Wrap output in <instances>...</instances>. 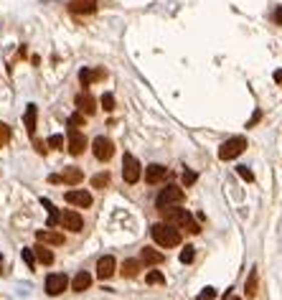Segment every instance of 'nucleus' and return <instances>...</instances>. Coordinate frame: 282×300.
Wrapping results in <instances>:
<instances>
[{
	"mask_svg": "<svg viewBox=\"0 0 282 300\" xmlns=\"http://www.w3.org/2000/svg\"><path fill=\"white\" fill-rule=\"evenodd\" d=\"M76 107H79V112H84V115H94L97 102H94V97L87 89H82V92L76 94Z\"/></svg>",
	"mask_w": 282,
	"mask_h": 300,
	"instance_id": "13",
	"label": "nucleus"
},
{
	"mask_svg": "<svg viewBox=\"0 0 282 300\" xmlns=\"http://www.w3.org/2000/svg\"><path fill=\"white\" fill-rule=\"evenodd\" d=\"M36 117H38L36 104H28V107H26V115H23V125H26V130H28L31 137H33V132H36Z\"/></svg>",
	"mask_w": 282,
	"mask_h": 300,
	"instance_id": "18",
	"label": "nucleus"
},
{
	"mask_svg": "<svg viewBox=\"0 0 282 300\" xmlns=\"http://www.w3.org/2000/svg\"><path fill=\"white\" fill-rule=\"evenodd\" d=\"M99 102H102V109H107V112L114 109V94H112V92H104Z\"/></svg>",
	"mask_w": 282,
	"mask_h": 300,
	"instance_id": "25",
	"label": "nucleus"
},
{
	"mask_svg": "<svg viewBox=\"0 0 282 300\" xmlns=\"http://www.w3.org/2000/svg\"><path fill=\"white\" fill-rule=\"evenodd\" d=\"M82 178H84V173L79 171V168H66L61 176H54V173H51V176H49V183H71V186H74V183H79Z\"/></svg>",
	"mask_w": 282,
	"mask_h": 300,
	"instance_id": "12",
	"label": "nucleus"
},
{
	"mask_svg": "<svg viewBox=\"0 0 282 300\" xmlns=\"http://www.w3.org/2000/svg\"><path fill=\"white\" fill-rule=\"evenodd\" d=\"M66 287H69V277H66V275H61V272L54 275V272H51V275L46 277V292H49V295H61Z\"/></svg>",
	"mask_w": 282,
	"mask_h": 300,
	"instance_id": "10",
	"label": "nucleus"
},
{
	"mask_svg": "<svg viewBox=\"0 0 282 300\" xmlns=\"http://www.w3.org/2000/svg\"><path fill=\"white\" fill-rule=\"evenodd\" d=\"M140 267H143V259L140 262L137 259H125L122 262V277H137Z\"/></svg>",
	"mask_w": 282,
	"mask_h": 300,
	"instance_id": "21",
	"label": "nucleus"
},
{
	"mask_svg": "<svg viewBox=\"0 0 282 300\" xmlns=\"http://www.w3.org/2000/svg\"><path fill=\"white\" fill-rule=\"evenodd\" d=\"M150 237L160 247H176V244H181V232H178L176 224H171V221L153 224V227H150Z\"/></svg>",
	"mask_w": 282,
	"mask_h": 300,
	"instance_id": "1",
	"label": "nucleus"
},
{
	"mask_svg": "<svg viewBox=\"0 0 282 300\" xmlns=\"http://www.w3.org/2000/svg\"><path fill=\"white\" fill-rule=\"evenodd\" d=\"M140 259H143V265H160L166 257L160 254V252H155L153 247H143V252H140Z\"/></svg>",
	"mask_w": 282,
	"mask_h": 300,
	"instance_id": "17",
	"label": "nucleus"
},
{
	"mask_svg": "<svg viewBox=\"0 0 282 300\" xmlns=\"http://www.w3.org/2000/svg\"><path fill=\"white\" fill-rule=\"evenodd\" d=\"M92 82H94V71H92V69H82V71H79V84H82L84 89H87Z\"/></svg>",
	"mask_w": 282,
	"mask_h": 300,
	"instance_id": "23",
	"label": "nucleus"
},
{
	"mask_svg": "<svg viewBox=\"0 0 282 300\" xmlns=\"http://www.w3.org/2000/svg\"><path fill=\"white\" fill-rule=\"evenodd\" d=\"M259 117H262V112L257 109V112H254V115H252V120L247 122V127H252V125H257V122H259Z\"/></svg>",
	"mask_w": 282,
	"mask_h": 300,
	"instance_id": "36",
	"label": "nucleus"
},
{
	"mask_svg": "<svg viewBox=\"0 0 282 300\" xmlns=\"http://www.w3.org/2000/svg\"><path fill=\"white\" fill-rule=\"evenodd\" d=\"M163 216H166V221L176 224L178 229H186V232H191V234H198V232H201V227L196 224V219H193L186 209H176V206H171V209L163 211Z\"/></svg>",
	"mask_w": 282,
	"mask_h": 300,
	"instance_id": "2",
	"label": "nucleus"
},
{
	"mask_svg": "<svg viewBox=\"0 0 282 300\" xmlns=\"http://www.w3.org/2000/svg\"><path fill=\"white\" fill-rule=\"evenodd\" d=\"M23 262H26V265H28V267L33 270V265H36V262H38V257H36V252L26 247V249H23Z\"/></svg>",
	"mask_w": 282,
	"mask_h": 300,
	"instance_id": "26",
	"label": "nucleus"
},
{
	"mask_svg": "<svg viewBox=\"0 0 282 300\" xmlns=\"http://www.w3.org/2000/svg\"><path fill=\"white\" fill-rule=\"evenodd\" d=\"M61 227L64 229H69V232H82V227H84V219L82 216H79L74 209H64L61 211Z\"/></svg>",
	"mask_w": 282,
	"mask_h": 300,
	"instance_id": "9",
	"label": "nucleus"
},
{
	"mask_svg": "<svg viewBox=\"0 0 282 300\" xmlns=\"http://www.w3.org/2000/svg\"><path fill=\"white\" fill-rule=\"evenodd\" d=\"M107 183H109V173H99L92 178V189H104Z\"/></svg>",
	"mask_w": 282,
	"mask_h": 300,
	"instance_id": "24",
	"label": "nucleus"
},
{
	"mask_svg": "<svg viewBox=\"0 0 282 300\" xmlns=\"http://www.w3.org/2000/svg\"><path fill=\"white\" fill-rule=\"evenodd\" d=\"M36 237H38V242H46V244H64V242H66V237H64L61 232H54L51 227H49V229H41Z\"/></svg>",
	"mask_w": 282,
	"mask_h": 300,
	"instance_id": "16",
	"label": "nucleus"
},
{
	"mask_svg": "<svg viewBox=\"0 0 282 300\" xmlns=\"http://www.w3.org/2000/svg\"><path fill=\"white\" fill-rule=\"evenodd\" d=\"M247 150V137H241V135H236V137H229L221 147H219V158L221 161H234L236 156H241Z\"/></svg>",
	"mask_w": 282,
	"mask_h": 300,
	"instance_id": "3",
	"label": "nucleus"
},
{
	"mask_svg": "<svg viewBox=\"0 0 282 300\" xmlns=\"http://www.w3.org/2000/svg\"><path fill=\"white\" fill-rule=\"evenodd\" d=\"M8 140H11V127L6 122H0V147H3Z\"/></svg>",
	"mask_w": 282,
	"mask_h": 300,
	"instance_id": "31",
	"label": "nucleus"
},
{
	"mask_svg": "<svg viewBox=\"0 0 282 300\" xmlns=\"http://www.w3.org/2000/svg\"><path fill=\"white\" fill-rule=\"evenodd\" d=\"M244 290H247V297H254V295H257V267L249 272V277H247V287H244Z\"/></svg>",
	"mask_w": 282,
	"mask_h": 300,
	"instance_id": "22",
	"label": "nucleus"
},
{
	"mask_svg": "<svg viewBox=\"0 0 282 300\" xmlns=\"http://www.w3.org/2000/svg\"><path fill=\"white\" fill-rule=\"evenodd\" d=\"M140 161L132 156V153H125L122 156V178L125 183H137L140 181Z\"/></svg>",
	"mask_w": 282,
	"mask_h": 300,
	"instance_id": "5",
	"label": "nucleus"
},
{
	"mask_svg": "<svg viewBox=\"0 0 282 300\" xmlns=\"http://www.w3.org/2000/svg\"><path fill=\"white\" fill-rule=\"evenodd\" d=\"M87 135L84 132H79V130H74L71 125H69V153L71 156H82L84 150H87Z\"/></svg>",
	"mask_w": 282,
	"mask_h": 300,
	"instance_id": "7",
	"label": "nucleus"
},
{
	"mask_svg": "<svg viewBox=\"0 0 282 300\" xmlns=\"http://www.w3.org/2000/svg\"><path fill=\"white\" fill-rule=\"evenodd\" d=\"M193 300H216V287H204L198 292V297H193Z\"/></svg>",
	"mask_w": 282,
	"mask_h": 300,
	"instance_id": "28",
	"label": "nucleus"
},
{
	"mask_svg": "<svg viewBox=\"0 0 282 300\" xmlns=\"http://www.w3.org/2000/svg\"><path fill=\"white\" fill-rule=\"evenodd\" d=\"M33 145H36V150H38V153H41V156H46V147H44V142H38V140H36Z\"/></svg>",
	"mask_w": 282,
	"mask_h": 300,
	"instance_id": "37",
	"label": "nucleus"
},
{
	"mask_svg": "<svg viewBox=\"0 0 282 300\" xmlns=\"http://www.w3.org/2000/svg\"><path fill=\"white\" fill-rule=\"evenodd\" d=\"M274 82H282V69H279V71H274Z\"/></svg>",
	"mask_w": 282,
	"mask_h": 300,
	"instance_id": "38",
	"label": "nucleus"
},
{
	"mask_svg": "<svg viewBox=\"0 0 282 300\" xmlns=\"http://www.w3.org/2000/svg\"><path fill=\"white\" fill-rule=\"evenodd\" d=\"M181 201H183V191L178 189V186H166V189L158 194L155 206H158L160 211H166V209H171V206H178Z\"/></svg>",
	"mask_w": 282,
	"mask_h": 300,
	"instance_id": "4",
	"label": "nucleus"
},
{
	"mask_svg": "<svg viewBox=\"0 0 282 300\" xmlns=\"http://www.w3.org/2000/svg\"><path fill=\"white\" fill-rule=\"evenodd\" d=\"M74 292H84V290H89V285H92V275L87 272V270H82V272H76V277H74Z\"/></svg>",
	"mask_w": 282,
	"mask_h": 300,
	"instance_id": "19",
	"label": "nucleus"
},
{
	"mask_svg": "<svg viewBox=\"0 0 282 300\" xmlns=\"http://www.w3.org/2000/svg\"><path fill=\"white\" fill-rule=\"evenodd\" d=\"M150 285H166V277L163 275H160L158 270H153V272H148V277H145Z\"/></svg>",
	"mask_w": 282,
	"mask_h": 300,
	"instance_id": "27",
	"label": "nucleus"
},
{
	"mask_svg": "<svg viewBox=\"0 0 282 300\" xmlns=\"http://www.w3.org/2000/svg\"><path fill=\"white\" fill-rule=\"evenodd\" d=\"M114 156V142L109 137H94V158L107 163Z\"/></svg>",
	"mask_w": 282,
	"mask_h": 300,
	"instance_id": "8",
	"label": "nucleus"
},
{
	"mask_svg": "<svg viewBox=\"0 0 282 300\" xmlns=\"http://www.w3.org/2000/svg\"><path fill=\"white\" fill-rule=\"evenodd\" d=\"M272 21H274L277 26H282V6H277V8H274V13H272Z\"/></svg>",
	"mask_w": 282,
	"mask_h": 300,
	"instance_id": "35",
	"label": "nucleus"
},
{
	"mask_svg": "<svg viewBox=\"0 0 282 300\" xmlns=\"http://www.w3.org/2000/svg\"><path fill=\"white\" fill-rule=\"evenodd\" d=\"M236 173H239L241 178H244L247 183H252V181H254V173H252V171H249L247 166H236Z\"/></svg>",
	"mask_w": 282,
	"mask_h": 300,
	"instance_id": "30",
	"label": "nucleus"
},
{
	"mask_svg": "<svg viewBox=\"0 0 282 300\" xmlns=\"http://www.w3.org/2000/svg\"><path fill=\"white\" fill-rule=\"evenodd\" d=\"M69 8L74 13H79V16H89V13L97 11V0H71Z\"/></svg>",
	"mask_w": 282,
	"mask_h": 300,
	"instance_id": "15",
	"label": "nucleus"
},
{
	"mask_svg": "<svg viewBox=\"0 0 282 300\" xmlns=\"http://www.w3.org/2000/svg\"><path fill=\"white\" fill-rule=\"evenodd\" d=\"M49 147H51V150H61V147H64V137H61V135H51V137H49Z\"/></svg>",
	"mask_w": 282,
	"mask_h": 300,
	"instance_id": "32",
	"label": "nucleus"
},
{
	"mask_svg": "<svg viewBox=\"0 0 282 300\" xmlns=\"http://www.w3.org/2000/svg\"><path fill=\"white\" fill-rule=\"evenodd\" d=\"M114 270H117V262H114L112 254L99 257V262H97V277H99V280H109V277L114 275Z\"/></svg>",
	"mask_w": 282,
	"mask_h": 300,
	"instance_id": "11",
	"label": "nucleus"
},
{
	"mask_svg": "<svg viewBox=\"0 0 282 300\" xmlns=\"http://www.w3.org/2000/svg\"><path fill=\"white\" fill-rule=\"evenodd\" d=\"M66 204H71L74 209H89L92 206V194L84 191V189H74V191H66L64 194Z\"/></svg>",
	"mask_w": 282,
	"mask_h": 300,
	"instance_id": "6",
	"label": "nucleus"
},
{
	"mask_svg": "<svg viewBox=\"0 0 282 300\" xmlns=\"http://www.w3.org/2000/svg\"><path fill=\"white\" fill-rule=\"evenodd\" d=\"M166 176H168V168H166V166H160V163H150V166L145 168V181H148L150 186L160 183Z\"/></svg>",
	"mask_w": 282,
	"mask_h": 300,
	"instance_id": "14",
	"label": "nucleus"
},
{
	"mask_svg": "<svg viewBox=\"0 0 282 300\" xmlns=\"http://www.w3.org/2000/svg\"><path fill=\"white\" fill-rule=\"evenodd\" d=\"M193 257H196V249L193 247H183V252H181V262H183V265H191Z\"/></svg>",
	"mask_w": 282,
	"mask_h": 300,
	"instance_id": "29",
	"label": "nucleus"
},
{
	"mask_svg": "<svg viewBox=\"0 0 282 300\" xmlns=\"http://www.w3.org/2000/svg\"><path fill=\"white\" fill-rule=\"evenodd\" d=\"M33 252H36V257H38V262H41V265H54V252H51L49 247H44V242L36 244Z\"/></svg>",
	"mask_w": 282,
	"mask_h": 300,
	"instance_id": "20",
	"label": "nucleus"
},
{
	"mask_svg": "<svg viewBox=\"0 0 282 300\" xmlns=\"http://www.w3.org/2000/svg\"><path fill=\"white\" fill-rule=\"evenodd\" d=\"M69 125H84V112H74L69 117Z\"/></svg>",
	"mask_w": 282,
	"mask_h": 300,
	"instance_id": "33",
	"label": "nucleus"
},
{
	"mask_svg": "<svg viewBox=\"0 0 282 300\" xmlns=\"http://www.w3.org/2000/svg\"><path fill=\"white\" fill-rule=\"evenodd\" d=\"M183 183H186V186H193V183H196V173H193V171H183Z\"/></svg>",
	"mask_w": 282,
	"mask_h": 300,
	"instance_id": "34",
	"label": "nucleus"
},
{
	"mask_svg": "<svg viewBox=\"0 0 282 300\" xmlns=\"http://www.w3.org/2000/svg\"><path fill=\"white\" fill-rule=\"evenodd\" d=\"M231 300H239V297H231Z\"/></svg>",
	"mask_w": 282,
	"mask_h": 300,
	"instance_id": "39",
	"label": "nucleus"
}]
</instances>
